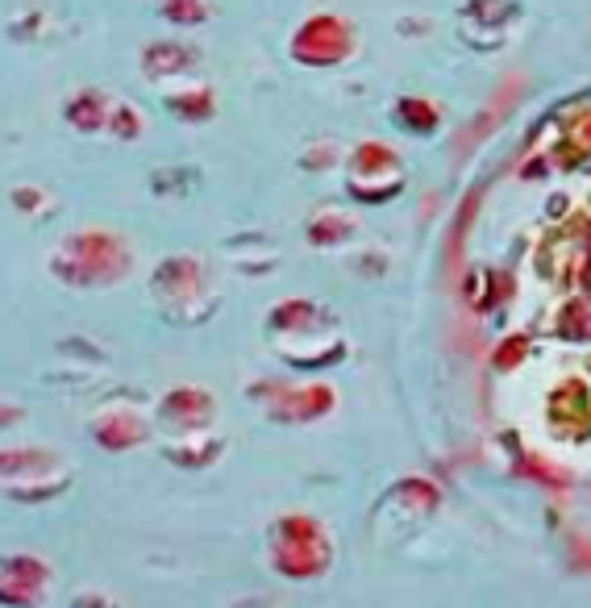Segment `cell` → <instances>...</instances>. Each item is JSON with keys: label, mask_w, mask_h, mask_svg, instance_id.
Masks as SVG:
<instances>
[{"label": "cell", "mask_w": 591, "mask_h": 608, "mask_svg": "<svg viewBox=\"0 0 591 608\" xmlns=\"http://www.w3.org/2000/svg\"><path fill=\"white\" fill-rule=\"evenodd\" d=\"M296 51L305 58H317V63L338 58L342 51H350V25H342V21L333 18L308 21L305 30H300V39H296Z\"/></svg>", "instance_id": "obj_1"}, {"label": "cell", "mask_w": 591, "mask_h": 608, "mask_svg": "<svg viewBox=\"0 0 591 608\" xmlns=\"http://www.w3.org/2000/svg\"><path fill=\"white\" fill-rule=\"evenodd\" d=\"M209 13L205 4H196V0H163V18L172 21H200Z\"/></svg>", "instance_id": "obj_2"}]
</instances>
